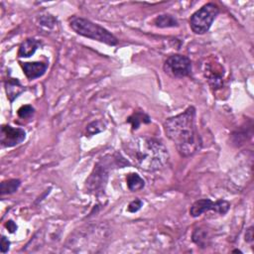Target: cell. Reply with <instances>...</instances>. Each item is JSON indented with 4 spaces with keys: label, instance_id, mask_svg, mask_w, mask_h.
Masks as SVG:
<instances>
[{
    "label": "cell",
    "instance_id": "1",
    "mask_svg": "<svg viewBox=\"0 0 254 254\" xmlns=\"http://www.w3.org/2000/svg\"><path fill=\"white\" fill-rule=\"evenodd\" d=\"M196 109L191 106L184 112L170 117L164 122L167 137L175 144L182 157L195 155L202 146L196 123Z\"/></svg>",
    "mask_w": 254,
    "mask_h": 254
},
{
    "label": "cell",
    "instance_id": "2",
    "mask_svg": "<svg viewBox=\"0 0 254 254\" xmlns=\"http://www.w3.org/2000/svg\"><path fill=\"white\" fill-rule=\"evenodd\" d=\"M122 148L132 164L143 171L155 172L161 170L169 160L167 147L154 137H133L123 143Z\"/></svg>",
    "mask_w": 254,
    "mask_h": 254
},
{
    "label": "cell",
    "instance_id": "3",
    "mask_svg": "<svg viewBox=\"0 0 254 254\" xmlns=\"http://www.w3.org/2000/svg\"><path fill=\"white\" fill-rule=\"evenodd\" d=\"M127 165H130L128 161L124 160L120 155L111 156V159H107V157L100 160L93 168V171L90 175L86 182V188L89 193L93 195H98L104 192L109 176V170L112 168L111 166H116L119 168H123Z\"/></svg>",
    "mask_w": 254,
    "mask_h": 254
},
{
    "label": "cell",
    "instance_id": "4",
    "mask_svg": "<svg viewBox=\"0 0 254 254\" xmlns=\"http://www.w3.org/2000/svg\"><path fill=\"white\" fill-rule=\"evenodd\" d=\"M69 24L72 30L80 36L107 44L109 46H116L118 44V39L113 34L89 19L73 16L69 19Z\"/></svg>",
    "mask_w": 254,
    "mask_h": 254
},
{
    "label": "cell",
    "instance_id": "5",
    "mask_svg": "<svg viewBox=\"0 0 254 254\" xmlns=\"http://www.w3.org/2000/svg\"><path fill=\"white\" fill-rule=\"evenodd\" d=\"M218 13V6L213 2L201 6L190 18V27L192 31L197 35H202L209 32Z\"/></svg>",
    "mask_w": 254,
    "mask_h": 254
},
{
    "label": "cell",
    "instance_id": "6",
    "mask_svg": "<svg viewBox=\"0 0 254 254\" xmlns=\"http://www.w3.org/2000/svg\"><path fill=\"white\" fill-rule=\"evenodd\" d=\"M163 69L172 78H186L192 73V61L184 55H171L166 59Z\"/></svg>",
    "mask_w": 254,
    "mask_h": 254
},
{
    "label": "cell",
    "instance_id": "7",
    "mask_svg": "<svg viewBox=\"0 0 254 254\" xmlns=\"http://www.w3.org/2000/svg\"><path fill=\"white\" fill-rule=\"evenodd\" d=\"M231 209V204L225 200H218L213 201L210 199H201L196 200L190 209V215L193 218H199L208 212H213L216 215L224 216Z\"/></svg>",
    "mask_w": 254,
    "mask_h": 254
},
{
    "label": "cell",
    "instance_id": "8",
    "mask_svg": "<svg viewBox=\"0 0 254 254\" xmlns=\"http://www.w3.org/2000/svg\"><path fill=\"white\" fill-rule=\"evenodd\" d=\"M26 139V132L24 129L18 127H12L11 125L5 124L1 126L0 130V143L4 148H11L21 144Z\"/></svg>",
    "mask_w": 254,
    "mask_h": 254
},
{
    "label": "cell",
    "instance_id": "9",
    "mask_svg": "<svg viewBox=\"0 0 254 254\" xmlns=\"http://www.w3.org/2000/svg\"><path fill=\"white\" fill-rule=\"evenodd\" d=\"M21 67L26 78L30 81L41 78L48 69V65L43 62L21 63Z\"/></svg>",
    "mask_w": 254,
    "mask_h": 254
},
{
    "label": "cell",
    "instance_id": "10",
    "mask_svg": "<svg viewBox=\"0 0 254 254\" xmlns=\"http://www.w3.org/2000/svg\"><path fill=\"white\" fill-rule=\"evenodd\" d=\"M41 43L34 39V38H28L22 42V44L19 47L18 50V57L19 58H29L35 54L38 48L40 47Z\"/></svg>",
    "mask_w": 254,
    "mask_h": 254
},
{
    "label": "cell",
    "instance_id": "11",
    "mask_svg": "<svg viewBox=\"0 0 254 254\" xmlns=\"http://www.w3.org/2000/svg\"><path fill=\"white\" fill-rule=\"evenodd\" d=\"M205 74H206V78H207L210 86L212 87V89L218 90L222 87V85H223L222 74L223 73H221L220 72H217L216 69L214 71L213 66H211L210 64L208 66H206Z\"/></svg>",
    "mask_w": 254,
    "mask_h": 254
},
{
    "label": "cell",
    "instance_id": "12",
    "mask_svg": "<svg viewBox=\"0 0 254 254\" xmlns=\"http://www.w3.org/2000/svg\"><path fill=\"white\" fill-rule=\"evenodd\" d=\"M5 90L7 98L9 99L10 103H13L14 99L18 97L25 89L17 79H8L5 83Z\"/></svg>",
    "mask_w": 254,
    "mask_h": 254
},
{
    "label": "cell",
    "instance_id": "13",
    "mask_svg": "<svg viewBox=\"0 0 254 254\" xmlns=\"http://www.w3.org/2000/svg\"><path fill=\"white\" fill-rule=\"evenodd\" d=\"M153 23L158 28H173L179 26V22H178V20L170 14H162L157 16L154 19Z\"/></svg>",
    "mask_w": 254,
    "mask_h": 254
},
{
    "label": "cell",
    "instance_id": "14",
    "mask_svg": "<svg viewBox=\"0 0 254 254\" xmlns=\"http://www.w3.org/2000/svg\"><path fill=\"white\" fill-rule=\"evenodd\" d=\"M126 183L129 191L138 192L145 187V181L136 173H130L126 177Z\"/></svg>",
    "mask_w": 254,
    "mask_h": 254
},
{
    "label": "cell",
    "instance_id": "15",
    "mask_svg": "<svg viewBox=\"0 0 254 254\" xmlns=\"http://www.w3.org/2000/svg\"><path fill=\"white\" fill-rule=\"evenodd\" d=\"M192 239L200 248L208 247L211 240L208 232L206 230H202V228H197V230L194 231Z\"/></svg>",
    "mask_w": 254,
    "mask_h": 254
},
{
    "label": "cell",
    "instance_id": "16",
    "mask_svg": "<svg viewBox=\"0 0 254 254\" xmlns=\"http://www.w3.org/2000/svg\"><path fill=\"white\" fill-rule=\"evenodd\" d=\"M126 122L130 123L131 126H132V129L136 130V129H138V127L142 123H145V124L150 123L151 119H150L149 115L146 114L143 111H134V113L131 116H129L128 118H127Z\"/></svg>",
    "mask_w": 254,
    "mask_h": 254
},
{
    "label": "cell",
    "instance_id": "17",
    "mask_svg": "<svg viewBox=\"0 0 254 254\" xmlns=\"http://www.w3.org/2000/svg\"><path fill=\"white\" fill-rule=\"evenodd\" d=\"M21 185V181L19 179H10L7 181H3L0 185V194L1 196L11 195L17 192Z\"/></svg>",
    "mask_w": 254,
    "mask_h": 254
},
{
    "label": "cell",
    "instance_id": "18",
    "mask_svg": "<svg viewBox=\"0 0 254 254\" xmlns=\"http://www.w3.org/2000/svg\"><path fill=\"white\" fill-rule=\"evenodd\" d=\"M105 130H106V125L103 121H100V120L92 121L87 126V134H89V136L98 134Z\"/></svg>",
    "mask_w": 254,
    "mask_h": 254
},
{
    "label": "cell",
    "instance_id": "19",
    "mask_svg": "<svg viewBox=\"0 0 254 254\" xmlns=\"http://www.w3.org/2000/svg\"><path fill=\"white\" fill-rule=\"evenodd\" d=\"M35 112V109L32 106H29V105H26V106H22L18 111H17V114L20 118L22 119H27V118H30Z\"/></svg>",
    "mask_w": 254,
    "mask_h": 254
},
{
    "label": "cell",
    "instance_id": "20",
    "mask_svg": "<svg viewBox=\"0 0 254 254\" xmlns=\"http://www.w3.org/2000/svg\"><path fill=\"white\" fill-rule=\"evenodd\" d=\"M142 207H143V201L139 199H136V200H132L130 204L128 205L127 211H128L131 214H134V213H137Z\"/></svg>",
    "mask_w": 254,
    "mask_h": 254
},
{
    "label": "cell",
    "instance_id": "21",
    "mask_svg": "<svg viewBox=\"0 0 254 254\" xmlns=\"http://www.w3.org/2000/svg\"><path fill=\"white\" fill-rule=\"evenodd\" d=\"M0 248H1L2 253L8 252L9 248H10V241L4 236H1V246H0Z\"/></svg>",
    "mask_w": 254,
    "mask_h": 254
},
{
    "label": "cell",
    "instance_id": "22",
    "mask_svg": "<svg viewBox=\"0 0 254 254\" xmlns=\"http://www.w3.org/2000/svg\"><path fill=\"white\" fill-rule=\"evenodd\" d=\"M5 227L9 231V233H11V234H13V233H15L17 231V225H16V223L13 220H8L5 223Z\"/></svg>",
    "mask_w": 254,
    "mask_h": 254
},
{
    "label": "cell",
    "instance_id": "23",
    "mask_svg": "<svg viewBox=\"0 0 254 254\" xmlns=\"http://www.w3.org/2000/svg\"><path fill=\"white\" fill-rule=\"evenodd\" d=\"M245 241L248 243L253 242V227L250 226L245 234Z\"/></svg>",
    "mask_w": 254,
    "mask_h": 254
},
{
    "label": "cell",
    "instance_id": "24",
    "mask_svg": "<svg viewBox=\"0 0 254 254\" xmlns=\"http://www.w3.org/2000/svg\"><path fill=\"white\" fill-rule=\"evenodd\" d=\"M233 252H235V253H236H236H242V252H241L240 250H238V249H236V250H234Z\"/></svg>",
    "mask_w": 254,
    "mask_h": 254
}]
</instances>
